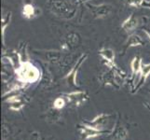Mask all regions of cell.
I'll list each match as a JSON object with an SVG mask.
<instances>
[{
	"instance_id": "obj_1",
	"label": "cell",
	"mask_w": 150,
	"mask_h": 140,
	"mask_svg": "<svg viewBox=\"0 0 150 140\" xmlns=\"http://www.w3.org/2000/svg\"><path fill=\"white\" fill-rule=\"evenodd\" d=\"M14 72L17 81L24 85L35 83L41 79V71L30 59L23 60L17 68L14 69Z\"/></svg>"
},
{
	"instance_id": "obj_2",
	"label": "cell",
	"mask_w": 150,
	"mask_h": 140,
	"mask_svg": "<svg viewBox=\"0 0 150 140\" xmlns=\"http://www.w3.org/2000/svg\"><path fill=\"white\" fill-rule=\"evenodd\" d=\"M46 4L50 11L56 17L71 20L76 14V6L68 0H47Z\"/></svg>"
},
{
	"instance_id": "obj_3",
	"label": "cell",
	"mask_w": 150,
	"mask_h": 140,
	"mask_svg": "<svg viewBox=\"0 0 150 140\" xmlns=\"http://www.w3.org/2000/svg\"><path fill=\"white\" fill-rule=\"evenodd\" d=\"M85 7L91 13L94 19H103L109 16L112 11V6L110 4L102 3V4H93L91 2H84Z\"/></svg>"
},
{
	"instance_id": "obj_4",
	"label": "cell",
	"mask_w": 150,
	"mask_h": 140,
	"mask_svg": "<svg viewBox=\"0 0 150 140\" xmlns=\"http://www.w3.org/2000/svg\"><path fill=\"white\" fill-rule=\"evenodd\" d=\"M88 56H89L88 53H82L79 58H77L74 65L71 67V69L69 70L68 73L64 77V80H65L69 85L74 86V87H79L76 82V77H77V74H79V71L80 69L81 65H83V63L87 60Z\"/></svg>"
},
{
	"instance_id": "obj_5",
	"label": "cell",
	"mask_w": 150,
	"mask_h": 140,
	"mask_svg": "<svg viewBox=\"0 0 150 140\" xmlns=\"http://www.w3.org/2000/svg\"><path fill=\"white\" fill-rule=\"evenodd\" d=\"M35 54L39 55L47 63L58 64L63 61V50H34Z\"/></svg>"
},
{
	"instance_id": "obj_6",
	"label": "cell",
	"mask_w": 150,
	"mask_h": 140,
	"mask_svg": "<svg viewBox=\"0 0 150 140\" xmlns=\"http://www.w3.org/2000/svg\"><path fill=\"white\" fill-rule=\"evenodd\" d=\"M124 77H125L118 74L117 72L108 69L107 72H105V73H103L101 75L100 80L105 85H109V86L117 88V89H120Z\"/></svg>"
},
{
	"instance_id": "obj_7",
	"label": "cell",
	"mask_w": 150,
	"mask_h": 140,
	"mask_svg": "<svg viewBox=\"0 0 150 140\" xmlns=\"http://www.w3.org/2000/svg\"><path fill=\"white\" fill-rule=\"evenodd\" d=\"M79 130L80 131L81 138L83 140L94 138L102 136V134H110L112 132V129L111 130H99V129L92 127L87 123L82 124V125H79Z\"/></svg>"
},
{
	"instance_id": "obj_8",
	"label": "cell",
	"mask_w": 150,
	"mask_h": 140,
	"mask_svg": "<svg viewBox=\"0 0 150 140\" xmlns=\"http://www.w3.org/2000/svg\"><path fill=\"white\" fill-rule=\"evenodd\" d=\"M81 43L80 36L76 32H71L66 36L61 45V50L71 51L79 48Z\"/></svg>"
},
{
	"instance_id": "obj_9",
	"label": "cell",
	"mask_w": 150,
	"mask_h": 140,
	"mask_svg": "<svg viewBox=\"0 0 150 140\" xmlns=\"http://www.w3.org/2000/svg\"><path fill=\"white\" fill-rule=\"evenodd\" d=\"M64 96L69 104L75 107H80L89 100V95L85 91H76L69 93H64Z\"/></svg>"
},
{
	"instance_id": "obj_10",
	"label": "cell",
	"mask_w": 150,
	"mask_h": 140,
	"mask_svg": "<svg viewBox=\"0 0 150 140\" xmlns=\"http://www.w3.org/2000/svg\"><path fill=\"white\" fill-rule=\"evenodd\" d=\"M42 13L41 9L35 7L33 4L32 0H23V6L22 9V15L23 17L27 20H33L40 16V14Z\"/></svg>"
},
{
	"instance_id": "obj_11",
	"label": "cell",
	"mask_w": 150,
	"mask_h": 140,
	"mask_svg": "<svg viewBox=\"0 0 150 140\" xmlns=\"http://www.w3.org/2000/svg\"><path fill=\"white\" fill-rule=\"evenodd\" d=\"M146 42L142 38L140 35L135 34V33H132L128 36V38L124 43L123 46V50H122V54H125L126 51L130 49V48H136V47H144Z\"/></svg>"
},
{
	"instance_id": "obj_12",
	"label": "cell",
	"mask_w": 150,
	"mask_h": 140,
	"mask_svg": "<svg viewBox=\"0 0 150 140\" xmlns=\"http://www.w3.org/2000/svg\"><path fill=\"white\" fill-rule=\"evenodd\" d=\"M113 116L110 114H106V113H101L100 115L96 116L94 119H92L91 122H86L89 125L99 129V130H105V127L109 124L110 121L112 120Z\"/></svg>"
},
{
	"instance_id": "obj_13",
	"label": "cell",
	"mask_w": 150,
	"mask_h": 140,
	"mask_svg": "<svg viewBox=\"0 0 150 140\" xmlns=\"http://www.w3.org/2000/svg\"><path fill=\"white\" fill-rule=\"evenodd\" d=\"M98 53H99L101 58L105 62V65L106 67H111L117 65L115 61L116 54L113 49L108 48V47H103V48L98 50Z\"/></svg>"
},
{
	"instance_id": "obj_14",
	"label": "cell",
	"mask_w": 150,
	"mask_h": 140,
	"mask_svg": "<svg viewBox=\"0 0 150 140\" xmlns=\"http://www.w3.org/2000/svg\"><path fill=\"white\" fill-rule=\"evenodd\" d=\"M5 102L9 105V109L14 111H20L25 106L24 98L22 95H14L5 99Z\"/></svg>"
},
{
	"instance_id": "obj_15",
	"label": "cell",
	"mask_w": 150,
	"mask_h": 140,
	"mask_svg": "<svg viewBox=\"0 0 150 140\" xmlns=\"http://www.w3.org/2000/svg\"><path fill=\"white\" fill-rule=\"evenodd\" d=\"M139 18L136 17L133 13H132L124 22L121 23V28L127 34H132L139 25Z\"/></svg>"
},
{
	"instance_id": "obj_16",
	"label": "cell",
	"mask_w": 150,
	"mask_h": 140,
	"mask_svg": "<svg viewBox=\"0 0 150 140\" xmlns=\"http://www.w3.org/2000/svg\"><path fill=\"white\" fill-rule=\"evenodd\" d=\"M129 136L128 130L120 122L116 124V126L112 129L110 136L113 140H125Z\"/></svg>"
},
{
	"instance_id": "obj_17",
	"label": "cell",
	"mask_w": 150,
	"mask_h": 140,
	"mask_svg": "<svg viewBox=\"0 0 150 140\" xmlns=\"http://www.w3.org/2000/svg\"><path fill=\"white\" fill-rule=\"evenodd\" d=\"M12 18V12L8 9H3L2 12V18H1V33H2V42L3 45H6L5 42V36H6V30L8 26L10 24Z\"/></svg>"
},
{
	"instance_id": "obj_18",
	"label": "cell",
	"mask_w": 150,
	"mask_h": 140,
	"mask_svg": "<svg viewBox=\"0 0 150 140\" xmlns=\"http://www.w3.org/2000/svg\"><path fill=\"white\" fill-rule=\"evenodd\" d=\"M150 76V63L149 64H144L142 65V69L140 72V79L138 80L137 85H135V88H134V92H138L139 89L146 83V81L147 80V79Z\"/></svg>"
},
{
	"instance_id": "obj_19",
	"label": "cell",
	"mask_w": 150,
	"mask_h": 140,
	"mask_svg": "<svg viewBox=\"0 0 150 140\" xmlns=\"http://www.w3.org/2000/svg\"><path fill=\"white\" fill-rule=\"evenodd\" d=\"M142 57L141 56H135L131 62V69H132V77H136L138 74H140L141 69H142Z\"/></svg>"
},
{
	"instance_id": "obj_20",
	"label": "cell",
	"mask_w": 150,
	"mask_h": 140,
	"mask_svg": "<svg viewBox=\"0 0 150 140\" xmlns=\"http://www.w3.org/2000/svg\"><path fill=\"white\" fill-rule=\"evenodd\" d=\"M66 101L67 100H65V97L64 95L57 97L53 102V108H55V109H57V110L62 109V108H64L65 107Z\"/></svg>"
},
{
	"instance_id": "obj_21",
	"label": "cell",
	"mask_w": 150,
	"mask_h": 140,
	"mask_svg": "<svg viewBox=\"0 0 150 140\" xmlns=\"http://www.w3.org/2000/svg\"><path fill=\"white\" fill-rule=\"evenodd\" d=\"M144 1H146V0H126V2L129 6L133 7V8H137V9L143 7Z\"/></svg>"
},
{
	"instance_id": "obj_22",
	"label": "cell",
	"mask_w": 150,
	"mask_h": 140,
	"mask_svg": "<svg viewBox=\"0 0 150 140\" xmlns=\"http://www.w3.org/2000/svg\"><path fill=\"white\" fill-rule=\"evenodd\" d=\"M143 7L146 8V9H150V1H147V0H146V1L144 2Z\"/></svg>"
},
{
	"instance_id": "obj_23",
	"label": "cell",
	"mask_w": 150,
	"mask_h": 140,
	"mask_svg": "<svg viewBox=\"0 0 150 140\" xmlns=\"http://www.w3.org/2000/svg\"><path fill=\"white\" fill-rule=\"evenodd\" d=\"M77 2H79V3H82V2H83L84 3V0H77Z\"/></svg>"
},
{
	"instance_id": "obj_24",
	"label": "cell",
	"mask_w": 150,
	"mask_h": 140,
	"mask_svg": "<svg viewBox=\"0 0 150 140\" xmlns=\"http://www.w3.org/2000/svg\"><path fill=\"white\" fill-rule=\"evenodd\" d=\"M146 107H148V109H149V110H150V107H148V106H146Z\"/></svg>"
},
{
	"instance_id": "obj_25",
	"label": "cell",
	"mask_w": 150,
	"mask_h": 140,
	"mask_svg": "<svg viewBox=\"0 0 150 140\" xmlns=\"http://www.w3.org/2000/svg\"><path fill=\"white\" fill-rule=\"evenodd\" d=\"M80 140H83V139H82V138H81V139H80Z\"/></svg>"
}]
</instances>
